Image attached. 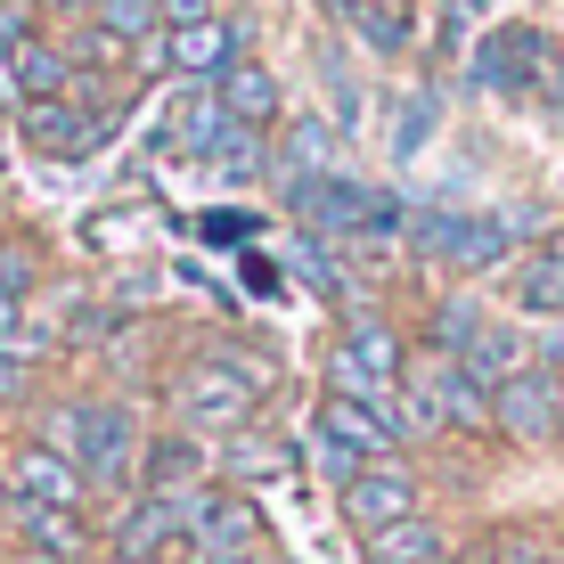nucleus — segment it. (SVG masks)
Wrapping results in <instances>:
<instances>
[{
    "instance_id": "1",
    "label": "nucleus",
    "mask_w": 564,
    "mask_h": 564,
    "mask_svg": "<svg viewBox=\"0 0 564 564\" xmlns=\"http://www.w3.org/2000/svg\"><path fill=\"white\" fill-rule=\"evenodd\" d=\"M42 442L83 466L90 491H115V499L140 491V451H148V434H140V410H131V401H115V393L50 401V410H42Z\"/></svg>"
},
{
    "instance_id": "2",
    "label": "nucleus",
    "mask_w": 564,
    "mask_h": 564,
    "mask_svg": "<svg viewBox=\"0 0 564 564\" xmlns=\"http://www.w3.org/2000/svg\"><path fill=\"white\" fill-rule=\"evenodd\" d=\"M286 213L319 246H393L410 229V205L393 188L352 181V172H303V181H286Z\"/></svg>"
},
{
    "instance_id": "3",
    "label": "nucleus",
    "mask_w": 564,
    "mask_h": 564,
    "mask_svg": "<svg viewBox=\"0 0 564 564\" xmlns=\"http://www.w3.org/2000/svg\"><path fill=\"white\" fill-rule=\"evenodd\" d=\"M164 401H172V425L181 434H197V442H229V434H246V425L262 417V393L246 377H229L213 352H188L181 368L164 377Z\"/></svg>"
},
{
    "instance_id": "4",
    "label": "nucleus",
    "mask_w": 564,
    "mask_h": 564,
    "mask_svg": "<svg viewBox=\"0 0 564 564\" xmlns=\"http://www.w3.org/2000/svg\"><path fill=\"white\" fill-rule=\"evenodd\" d=\"M410 246L451 279H475L516 254V221L508 213H410Z\"/></svg>"
},
{
    "instance_id": "5",
    "label": "nucleus",
    "mask_w": 564,
    "mask_h": 564,
    "mask_svg": "<svg viewBox=\"0 0 564 564\" xmlns=\"http://www.w3.org/2000/svg\"><path fill=\"white\" fill-rule=\"evenodd\" d=\"M475 83L499 90V99H556L564 107V57H556L549 33L499 25V33H482V50H475Z\"/></svg>"
},
{
    "instance_id": "6",
    "label": "nucleus",
    "mask_w": 564,
    "mask_h": 564,
    "mask_svg": "<svg viewBox=\"0 0 564 564\" xmlns=\"http://www.w3.org/2000/svg\"><path fill=\"white\" fill-rule=\"evenodd\" d=\"M181 516H188V556H197V564L262 556V540H270L254 491H229V482H197V491L181 499Z\"/></svg>"
},
{
    "instance_id": "7",
    "label": "nucleus",
    "mask_w": 564,
    "mask_h": 564,
    "mask_svg": "<svg viewBox=\"0 0 564 564\" xmlns=\"http://www.w3.org/2000/svg\"><path fill=\"white\" fill-rule=\"evenodd\" d=\"M336 508H344V523H352L360 540H377L384 523L425 516V482H417V466H410V458H368L360 475L336 491Z\"/></svg>"
},
{
    "instance_id": "8",
    "label": "nucleus",
    "mask_w": 564,
    "mask_h": 564,
    "mask_svg": "<svg viewBox=\"0 0 564 564\" xmlns=\"http://www.w3.org/2000/svg\"><path fill=\"white\" fill-rule=\"evenodd\" d=\"M0 491L17 499V508H90V475L74 466L66 451H50L42 434H25L0 466Z\"/></svg>"
},
{
    "instance_id": "9",
    "label": "nucleus",
    "mask_w": 564,
    "mask_h": 564,
    "mask_svg": "<svg viewBox=\"0 0 564 564\" xmlns=\"http://www.w3.org/2000/svg\"><path fill=\"white\" fill-rule=\"evenodd\" d=\"M188 499V491H181ZM181 499H148V491H131L123 499V516H115V532H107V564H164L172 549H188V516H181Z\"/></svg>"
},
{
    "instance_id": "10",
    "label": "nucleus",
    "mask_w": 564,
    "mask_h": 564,
    "mask_svg": "<svg viewBox=\"0 0 564 564\" xmlns=\"http://www.w3.org/2000/svg\"><path fill=\"white\" fill-rule=\"evenodd\" d=\"M491 434H508V442H556L564 434V384L549 377V368L508 377L491 393Z\"/></svg>"
},
{
    "instance_id": "11",
    "label": "nucleus",
    "mask_w": 564,
    "mask_h": 564,
    "mask_svg": "<svg viewBox=\"0 0 564 564\" xmlns=\"http://www.w3.org/2000/svg\"><path fill=\"white\" fill-rule=\"evenodd\" d=\"M246 42H254V25L221 9V17H205V25H181V33H164V66L181 74V83H221V74L246 57Z\"/></svg>"
},
{
    "instance_id": "12",
    "label": "nucleus",
    "mask_w": 564,
    "mask_h": 564,
    "mask_svg": "<svg viewBox=\"0 0 564 564\" xmlns=\"http://www.w3.org/2000/svg\"><path fill=\"white\" fill-rule=\"evenodd\" d=\"M319 434H336L344 451H360V458H401L410 451V425H401V401L393 410H368V401H344V393H319Z\"/></svg>"
},
{
    "instance_id": "13",
    "label": "nucleus",
    "mask_w": 564,
    "mask_h": 564,
    "mask_svg": "<svg viewBox=\"0 0 564 564\" xmlns=\"http://www.w3.org/2000/svg\"><path fill=\"white\" fill-rule=\"evenodd\" d=\"M197 482H213V442L181 434V425L148 434V451H140V491L148 499H181V491H197Z\"/></svg>"
},
{
    "instance_id": "14",
    "label": "nucleus",
    "mask_w": 564,
    "mask_h": 564,
    "mask_svg": "<svg viewBox=\"0 0 564 564\" xmlns=\"http://www.w3.org/2000/svg\"><path fill=\"white\" fill-rule=\"evenodd\" d=\"M0 57H9L17 99H25V107H50V99H66V90H74V57H66V42H57L50 25H33V33H17V42H0Z\"/></svg>"
},
{
    "instance_id": "15",
    "label": "nucleus",
    "mask_w": 564,
    "mask_h": 564,
    "mask_svg": "<svg viewBox=\"0 0 564 564\" xmlns=\"http://www.w3.org/2000/svg\"><path fill=\"white\" fill-rule=\"evenodd\" d=\"M229 140V107L213 83H181V99L164 107V148L172 155H213Z\"/></svg>"
},
{
    "instance_id": "16",
    "label": "nucleus",
    "mask_w": 564,
    "mask_h": 564,
    "mask_svg": "<svg viewBox=\"0 0 564 564\" xmlns=\"http://www.w3.org/2000/svg\"><path fill=\"white\" fill-rule=\"evenodd\" d=\"M213 90H221V107H229V123H238V131H262V140H270V131L286 123L279 74H270L262 57H238V66H229V74H221Z\"/></svg>"
},
{
    "instance_id": "17",
    "label": "nucleus",
    "mask_w": 564,
    "mask_h": 564,
    "mask_svg": "<svg viewBox=\"0 0 564 564\" xmlns=\"http://www.w3.org/2000/svg\"><path fill=\"white\" fill-rule=\"evenodd\" d=\"M336 352H344V360H360L368 377L393 384V393H401V377H410V344H401V327H393V319H377V311H344Z\"/></svg>"
},
{
    "instance_id": "18",
    "label": "nucleus",
    "mask_w": 564,
    "mask_h": 564,
    "mask_svg": "<svg viewBox=\"0 0 564 564\" xmlns=\"http://www.w3.org/2000/svg\"><path fill=\"white\" fill-rule=\"evenodd\" d=\"M9 523H17V540H25V556L83 564V549H90V516L83 508H17L9 499Z\"/></svg>"
},
{
    "instance_id": "19",
    "label": "nucleus",
    "mask_w": 564,
    "mask_h": 564,
    "mask_svg": "<svg viewBox=\"0 0 564 564\" xmlns=\"http://www.w3.org/2000/svg\"><path fill=\"white\" fill-rule=\"evenodd\" d=\"M213 466L229 475V491H254V482L295 475V442H279V434H262V425H246V434L221 442V458H213Z\"/></svg>"
},
{
    "instance_id": "20",
    "label": "nucleus",
    "mask_w": 564,
    "mask_h": 564,
    "mask_svg": "<svg viewBox=\"0 0 564 564\" xmlns=\"http://www.w3.org/2000/svg\"><path fill=\"white\" fill-rule=\"evenodd\" d=\"M270 164H279V181H303V172H336V123H319V115H286L279 140H270Z\"/></svg>"
},
{
    "instance_id": "21",
    "label": "nucleus",
    "mask_w": 564,
    "mask_h": 564,
    "mask_svg": "<svg viewBox=\"0 0 564 564\" xmlns=\"http://www.w3.org/2000/svg\"><path fill=\"white\" fill-rule=\"evenodd\" d=\"M368 564H442L451 556V532H442L434 516H410V523H384L377 540H360Z\"/></svg>"
},
{
    "instance_id": "22",
    "label": "nucleus",
    "mask_w": 564,
    "mask_h": 564,
    "mask_svg": "<svg viewBox=\"0 0 564 564\" xmlns=\"http://www.w3.org/2000/svg\"><path fill=\"white\" fill-rule=\"evenodd\" d=\"M482 327H491V319H482V303H475V295H442V303H434V319H425V352L466 360V352L482 344Z\"/></svg>"
},
{
    "instance_id": "23",
    "label": "nucleus",
    "mask_w": 564,
    "mask_h": 564,
    "mask_svg": "<svg viewBox=\"0 0 564 564\" xmlns=\"http://www.w3.org/2000/svg\"><path fill=\"white\" fill-rule=\"evenodd\" d=\"M516 303L532 311V319H564V262L556 254H532V262H516Z\"/></svg>"
},
{
    "instance_id": "24",
    "label": "nucleus",
    "mask_w": 564,
    "mask_h": 564,
    "mask_svg": "<svg viewBox=\"0 0 564 564\" xmlns=\"http://www.w3.org/2000/svg\"><path fill=\"white\" fill-rule=\"evenodd\" d=\"M205 352H213V360H221V368H229V377H246V384H254V393H262V401H270V393H279V360H270V352H262V344H246V336H213V344H205Z\"/></svg>"
},
{
    "instance_id": "25",
    "label": "nucleus",
    "mask_w": 564,
    "mask_h": 564,
    "mask_svg": "<svg viewBox=\"0 0 564 564\" xmlns=\"http://www.w3.org/2000/svg\"><path fill=\"white\" fill-rule=\"evenodd\" d=\"M90 25H107L115 42H155V33H164V17H155V0H90Z\"/></svg>"
},
{
    "instance_id": "26",
    "label": "nucleus",
    "mask_w": 564,
    "mask_h": 564,
    "mask_svg": "<svg viewBox=\"0 0 564 564\" xmlns=\"http://www.w3.org/2000/svg\"><path fill=\"white\" fill-rule=\"evenodd\" d=\"M311 466H319V475H327V482H336V491H344V482H352V475H360L368 458H360V451H344L336 434H319V425H311Z\"/></svg>"
},
{
    "instance_id": "27",
    "label": "nucleus",
    "mask_w": 564,
    "mask_h": 564,
    "mask_svg": "<svg viewBox=\"0 0 564 564\" xmlns=\"http://www.w3.org/2000/svg\"><path fill=\"white\" fill-rule=\"evenodd\" d=\"M33 279H42V262H33L25 246L0 238V295H33Z\"/></svg>"
},
{
    "instance_id": "28",
    "label": "nucleus",
    "mask_w": 564,
    "mask_h": 564,
    "mask_svg": "<svg viewBox=\"0 0 564 564\" xmlns=\"http://www.w3.org/2000/svg\"><path fill=\"white\" fill-rule=\"evenodd\" d=\"M155 17H164V33H181V25H205V17H221V0H155Z\"/></svg>"
},
{
    "instance_id": "29",
    "label": "nucleus",
    "mask_w": 564,
    "mask_h": 564,
    "mask_svg": "<svg viewBox=\"0 0 564 564\" xmlns=\"http://www.w3.org/2000/svg\"><path fill=\"white\" fill-rule=\"evenodd\" d=\"M425 131H434V99H410V115H401V131H393V148H401V155H417V148H425Z\"/></svg>"
},
{
    "instance_id": "30",
    "label": "nucleus",
    "mask_w": 564,
    "mask_h": 564,
    "mask_svg": "<svg viewBox=\"0 0 564 564\" xmlns=\"http://www.w3.org/2000/svg\"><path fill=\"white\" fill-rule=\"evenodd\" d=\"M33 393V368H17L9 352H0V410H9V401H25Z\"/></svg>"
},
{
    "instance_id": "31",
    "label": "nucleus",
    "mask_w": 564,
    "mask_h": 564,
    "mask_svg": "<svg viewBox=\"0 0 564 564\" xmlns=\"http://www.w3.org/2000/svg\"><path fill=\"white\" fill-rule=\"evenodd\" d=\"M25 336V295H0V352Z\"/></svg>"
},
{
    "instance_id": "32",
    "label": "nucleus",
    "mask_w": 564,
    "mask_h": 564,
    "mask_svg": "<svg viewBox=\"0 0 564 564\" xmlns=\"http://www.w3.org/2000/svg\"><path fill=\"white\" fill-rule=\"evenodd\" d=\"M540 360H549V368H564V319L549 327V336H540Z\"/></svg>"
},
{
    "instance_id": "33",
    "label": "nucleus",
    "mask_w": 564,
    "mask_h": 564,
    "mask_svg": "<svg viewBox=\"0 0 564 564\" xmlns=\"http://www.w3.org/2000/svg\"><path fill=\"white\" fill-rule=\"evenodd\" d=\"M50 17H66V25H90V0H50Z\"/></svg>"
},
{
    "instance_id": "34",
    "label": "nucleus",
    "mask_w": 564,
    "mask_h": 564,
    "mask_svg": "<svg viewBox=\"0 0 564 564\" xmlns=\"http://www.w3.org/2000/svg\"><path fill=\"white\" fill-rule=\"evenodd\" d=\"M549 254H556V262H564V229H549Z\"/></svg>"
},
{
    "instance_id": "35",
    "label": "nucleus",
    "mask_w": 564,
    "mask_h": 564,
    "mask_svg": "<svg viewBox=\"0 0 564 564\" xmlns=\"http://www.w3.org/2000/svg\"><path fill=\"white\" fill-rule=\"evenodd\" d=\"M221 564H270V549H262V556H221Z\"/></svg>"
},
{
    "instance_id": "36",
    "label": "nucleus",
    "mask_w": 564,
    "mask_h": 564,
    "mask_svg": "<svg viewBox=\"0 0 564 564\" xmlns=\"http://www.w3.org/2000/svg\"><path fill=\"white\" fill-rule=\"evenodd\" d=\"M25 564H57V556H25Z\"/></svg>"
},
{
    "instance_id": "37",
    "label": "nucleus",
    "mask_w": 564,
    "mask_h": 564,
    "mask_svg": "<svg viewBox=\"0 0 564 564\" xmlns=\"http://www.w3.org/2000/svg\"><path fill=\"white\" fill-rule=\"evenodd\" d=\"M0 164H9V140H0Z\"/></svg>"
},
{
    "instance_id": "38",
    "label": "nucleus",
    "mask_w": 564,
    "mask_h": 564,
    "mask_svg": "<svg viewBox=\"0 0 564 564\" xmlns=\"http://www.w3.org/2000/svg\"><path fill=\"white\" fill-rule=\"evenodd\" d=\"M549 564H564V556H549Z\"/></svg>"
}]
</instances>
